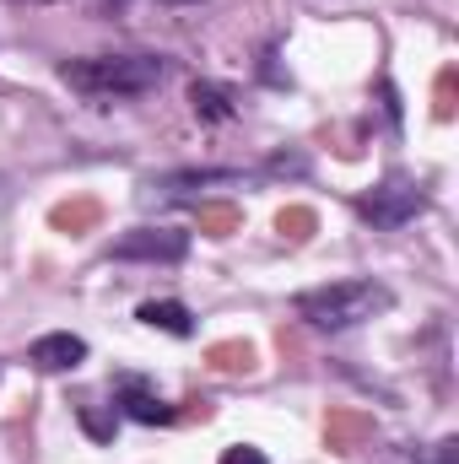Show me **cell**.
I'll return each instance as SVG.
<instances>
[{"instance_id":"obj_1","label":"cell","mask_w":459,"mask_h":464,"mask_svg":"<svg viewBox=\"0 0 459 464\" xmlns=\"http://www.w3.org/2000/svg\"><path fill=\"white\" fill-rule=\"evenodd\" d=\"M168 65L157 54H87V60H65L60 82L82 98H141L151 87H162Z\"/></svg>"},{"instance_id":"obj_2","label":"cell","mask_w":459,"mask_h":464,"mask_svg":"<svg viewBox=\"0 0 459 464\" xmlns=\"http://www.w3.org/2000/svg\"><path fill=\"white\" fill-rule=\"evenodd\" d=\"M395 308V292L384 281H325V286H308L298 292V319L314 324V330H356L367 324L373 314H389Z\"/></svg>"},{"instance_id":"obj_3","label":"cell","mask_w":459,"mask_h":464,"mask_svg":"<svg viewBox=\"0 0 459 464\" xmlns=\"http://www.w3.org/2000/svg\"><path fill=\"white\" fill-rule=\"evenodd\" d=\"M422 211H427V189H422L411 173H389L384 184H373V189L356 200V217L378 232L405 227V222H416Z\"/></svg>"},{"instance_id":"obj_4","label":"cell","mask_w":459,"mask_h":464,"mask_svg":"<svg viewBox=\"0 0 459 464\" xmlns=\"http://www.w3.org/2000/svg\"><path fill=\"white\" fill-rule=\"evenodd\" d=\"M184 254H190V232L179 227H130L109 243V259H130V265H179Z\"/></svg>"},{"instance_id":"obj_5","label":"cell","mask_w":459,"mask_h":464,"mask_svg":"<svg viewBox=\"0 0 459 464\" xmlns=\"http://www.w3.org/2000/svg\"><path fill=\"white\" fill-rule=\"evenodd\" d=\"M114 405L130 421H146V427H168L173 421V405H162L157 389L146 378H135V372H119L114 378Z\"/></svg>"},{"instance_id":"obj_6","label":"cell","mask_w":459,"mask_h":464,"mask_svg":"<svg viewBox=\"0 0 459 464\" xmlns=\"http://www.w3.org/2000/svg\"><path fill=\"white\" fill-rule=\"evenodd\" d=\"M27 362H33L38 372H76V367L87 362V341H82V335H71V330L38 335V341L27 346Z\"/></svg>"},{"instance_id":"obj_7","label":"cell","mask_w":459,"mask_h":464,"mask_svg":"<svg viewBox=\"0 0 459 464\" xmlns=\"http://www.w3.org/2000/svg\"><path fill=\"white\" fill-rule=\"evenodd\" d=\"M135 319L151 324V330H162V335H179V341L195 335V314H190L184 303H173V297H151V303H141Z\"/></svg>"},{"instance_id":"obj_8","label":"cell","mask_w":459,"mask_h":464,"mask_svg":"<svg viewBox=\"0 0 459 464\" xmlns=\"http://www.w3.org/2000/svg\"><path fill=\"white\" fill-rule=\"evenodd\" d=\"M211 184H243V173H232V168H206V173H168V179H157L151 189H162V195H184V189H211Z\"/></svg>"},{"instance_id":"obj_9","label":"cell","mask_w":459,"mask_h":464,"mask_svg":"<svg viewBox=\"0 0 459 464\" xmlns=\"http://www.w3.org/2000/svg\"><path fill=\"white\" fill-rule=\"evenodd\" d=\"M190 103H195V114L211 119V124H222V119H232V98L217 87V82H195L190 87Z\"/></svg>"},{"instance_id":"obj_10","label":"cell","mask_w":459,"mask_h":464,"mask_svg":"<svg viewBox=\"0 0 459 464\" xmlns=\"http://www.w3.org/2000/svg\"><path fill=\"white\" fill-rule=\"evenodd\" d=\"M76 421H82V427H87V438H98V443H109V438L119 432V411H114V416H103V411L82 405V411H76Z\"/></svg>"},{"instance_id":"obj_11","label":"cell","mask_w":459,"mask_h":464,"mask_svg":"<svg viewBox=\"0 0 459 464\" xmlns=\"http://www.w3.org/2000/svg\"><path fill=\"white\" fill-rule=\"evenodd\" d=\"M416 464H459V443L444 438V443H433L427 454H416Z\"/></svg>"},{"instance_id":"obj_12","label":"cell","mask_w":459,"mask_h":464,"mask_svg":"<svg viewBox=\"0 0 459 464\" xmlns=\"http://www.w3.org/2000/svg\"><path fill=\"white\" fill-rule=\"evenodd\" d=\"M222 464H270L254 443H232V449H222Z\"/></svg>"},{"instance_id":"obj_13","label":"cell","mask_w":459,"mask_h":464,"mask_svg":"<svg viewBox=\"0 0 459 464\" xmlns=\"http://www.w3.org/2000/svg\"><path fill=\"white\" fill-rule=\"evenodd\" d=\"M27 5H49V0H27Z\"/></svg>"}]
</instances>
